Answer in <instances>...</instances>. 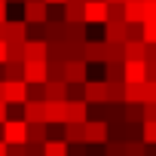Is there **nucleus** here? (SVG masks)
Masks as SVG:
<instances>
[{"mask_svg": "<svg viewBox=\"0 0 156 156\" xmlns=\"http://www.w3.org/2000/svg\"><path fill=\"white\" fill-rule=\"evenodd\" d=\"M64 83H86L89 80V64L83 58H64V70H61Z\"/></svg>", "mask_w": 156, "mask_h": 156, "instance_id": "nucleus-1", "label": "nucleus"}, {"mask_svg": "<svg viewBox=\"0 0 156 156\" xmlns=\"http://www.w3.org/2000/svg\"><path fill=\"white\" fill-rule=\"evenodd\" d=\"M0 138H3L6 144H25V141H28V122H25V119H9V116H6Z\"/></svg>", "mask_w": 156, "mask_h": 156, "instance_id": "nucleus-2", "label": "nucleus"}, {"mask_svg": "<svg viewBox=\"0 0 156 156\" xmlns=\"http://www.w3.org/2000/svg\"><path fill=\"white\" fill-rule=\"evenodd\" d=\"M22 80H25L28 86H34V83H46V58H25Z\"/></svg>", "mask_w": 156, "mask_h": 156, "instance_id": "nucleus-3", "label": "nucleus"}, {"mask_svg": "<svg viewBox=\"0 0 156 156\" xmlns=\"http://www.w3.org/2000/svg\"><path fill=\"white\" fill-rule=\"evenodd\" d=\"M83 22L104 25L107 22V0H83Z\"/></svg>", "mask_w": 156, "mask_h": 156, "instance_id": "nucleus-4", "label": "nucleus"}, {"mask_svg": "<svg viewBox=\"0 0 156 156\" xmlns=\"http://www.w3.org/2000/svg\"><path fill=\"white\" fill-rule=\"evenodd\" d=\"M46 16H49V3H46V0H25V3H22V19L28 25L46 22Z\"/></svg>", "mask_w": 156, "mask_h": 156, "instance_id": "nucleus-5", "label": "nucleus"}, {"mask_svg": "<svg viewBox=\"0 0 156 156\" xmlns=\"http://www.w3.org/2000/svg\"><path fill=\"white\" fill-rule=\"evenodd\" d=\"M3 40L6 43H25L28 40V22L25 19H6L3 22Z\"/></svg>", "mask_w": 156, "mask_h": 156, "instance_id": "nucleus-6", "label": "nucleus"}, {"mask_svg": "<svg viewBox=\"0 0 156 156\" xmlns=\"http://www.w3.org/2000/svg\"><path fill=\"white\" fill-rule=\"evenodd\" d=\"M3 101H6V104H22V101H28V83H25V80H3Z\"/></svg>", "mask_w": 156, "mask_h": 156, "instance_id": "nucleus-7", "label": "nucleus"}, {"mask_svg": "<svg viewBox=\"0 0 156 156\" xmlns=\"http://www.w3.org/2000/svg\"><path fill=\"white\" fill-rule=\"evenodd\" d=\"M83 132H86V144H104V141H107V119L89 116V119L83 122Z\"/></svg>", "mask_w": 156, "mask_h": 156, "instance_id": "nucleus-8", "label": "nucleus"}, {"mask_svg": "<svg viewBox=\"0 0 156 156\" xmlns=\"http://www.w3.org/2000/svg\"><path fill=\"white\" fill-rule=\"evenodd\" d=\"M89 119V104L83 98H67L64 101V122H86Z\"/></svg>", "mask_w": 156, "mask_h": 156, "instance_id": "nucleus-9", "label": "nucleus"}, {"mask_svg": "<svg viewBox=\"0 0 156 156\" xmlns=\"http://www.w3.org/2000/svg\"><path fill=\"white\" fill-rule=\"evenodd\" d=\"M83 101H86V104H101V101H107V86H104V80H86V83H83Z\"/></svg>", "mask_w": 156, "mask_h": 156, "instance_id": "nucleus-10", "label": "nucleus"}, {"mask_svg": "<svg viewBox=\"0 0 156 156\" xmlns=\"http://www.w3.org/2000/svg\"><path fill=\"white\" fill-rule=\"evenodd\" d=\"M122 83H144V61L141 58L122 61Z\"/></svg>", "mask_w": 156, "mask_h": 156, "instance_id": "nucleus-11", "label": "nucleus"}, {"mask_svg": "<svg viewBox=\"0 0 156 156\" xmlns=\"http://www.w3.org/2000/svg\"><path fill=\"white\" fill-rule=\"evenodd\" d=\"M83 61L86 64H104V40H86L83 43Z\"/></svg>", "mask_w": 156, "mask_h": 156, "instance_id": "nucleus-12", "label": "nucleus"}, {"mask_svg": "<svg viewBox=\"0 0 156 156\" xmlns=\"http://www.w3.org/2000/svg\"><path fill=\"white\" fill-rule=\"evenodd\" d=\"M67 98V83L64 80H46L43 83V101H64Z\"/></svg>", "mask_w": 156, "mask_h": 156, "instance_id": "nucleus-13", "label": "nucleus"}, {"mask_svg": "<svg viewBox=\"0 0 156 156\" xmlns=\"http://www.w3.org/2000/svg\"><path fill=\"white\" fill-rule=\"evenodd\" d=\"M22 119L25 122H43V98H28L22 101Z\"/></svg>", "mask_w": 156, "mask_h": 156, "instance_id": "nucleus-14", "label": "nucleus"}, {"mask_svg": "<svg viewBox=\"0 0 156 156\" xmlns=\"http://www.w3.org/2000/svg\"><path fill=\"white\" fill-rule=\"evenodd\" d=\"M104 43H126V22H104Z\"/></svg>", "mask_w": 156, "mask_h": 156, "instance_id": "nucleus-15", "label": "nucleus"}, {"mask_svg": "<svg viewBox=\"0 0 156 156\" xmlns=\"http://www.w3.org/2000/svg\"><path fill=\"white\" fill-rule=\"evenodd\" d=\"M64 101H43V122H64Z\"/></svg>", "mask_w": 156, "mask_h": 156, "instance_id": "nucleus-16", "label": "nucleus"}, {"mask_svg": "<svg viewBox=\"0 0 156 156\" xmlns=\"http://www.w3.org/2000/svg\"><path fill=\"white\" fill-rule=\"evenodd\" d=\"M126 22H144V0H122Z\"/></svg>", "mask_w": 156, "mask_h": 156, "instance_id": "nucleus-17", "label": "nucleus"}, {"mask_svg": "<svg viewBox=\"0 0 156 156\" xmlns=\"http://www.w3.org/2000/svg\"><path fill=\"white\" fill-rule=\"evenodd\" d=\"M43 156H67V141L64 138H46L43 141Z\"/></svg>", "mask_w": 156, "mask_h": 156, "instance_id": "nucleus-18", "label": "nucleus"}, {"mask_svg": "<svg viewBox=\"0 0 156 156\" xmlns=\"http://www.w3.org/2000/svg\"><path fill=\"white\" fill-rule=\"evenodd\" d=\"M25 58H46V40L28 37L25 40Z\"/></svg>", "mask_w": 156, "mask_h": 156, "instance_id": "nucleus-19", "label": "nucleus"}, {"mask_svg": "<svg viewBox=\"0 0 156 156\" xmlns=\"http://www.w3.org/2000/svg\"><path fill=\"white\" fill-rule=\"evenodd\" d=\"M64 141H67V144H80V141H86L83 122H64Z\"/></svg>", "mask_w": 156, "mask_h": 156, "instance_id": "nucleus-20", "label": "nucleus"}, {"mask_svg": "<svg viewBox=\"0 0 156 156\" xmlns=\"http://www.w3.org/2000/svg\"><path fill=\"white\" fill-rule=\"evenodd\" d=\"M122 101H138V104H144V83H126Z\"/></svg>", "mask_w": 156, "mask_h": 156, "instance_id": "nucleus-21", "label": "nucleus"}, {"mask_svg": "<svg viewBox=\"0 0 156 156\" xmlns=\"http://www.w3.org/2000/svg\"><path fill=\"white\" fill-rule=\"evenodd\" d=\"M22 67H25V61L6 58L3 61V80H22Z\"/></svg>", "mask_w": 156, "mask_h": 156, "instance_id": "nucleus-22", "label": "nucleus"}, {"mask_svg": "<svg viewBox=\"0 0 156 156\" xmlns=\"http://www.w3.org/2000/svg\"><path fill=\"white\" fill-rule=\"evenodd\" d=\"M122 52H126V58H141L144 61V40H126Z\"/></svg>", "mask_w": 156, "mask_h": 156, "instance_id": "nucleus-23", "label": "nucleus"}, {"mask_svg": "<svg viewBox=\"0 0 156 156\" xmlns=\"http://www.w3.org/2000/svg\"><path fill=\"white\" fill-rule=\"evenodd\" d=\"M28 141L31 144H43L46 141V122H28Z\"/></svg>", "mask_w": 156, "mask_h": 156, "instance_id": "nucleus-24", "label": "nucleus"}, {"mask_svg": "<svg viewBox=\"0 0 156 156\" xmlns=\"http://www.w3.org/2000/svg\"><path fill=\"white\" fill-rule=\"evenodd\" d=\"M104 61H126L122 43H104Z\"/></svg>", "mask_w": 156, "mask_h": 156, "instance_id": "nucleus-25", "label": "nucleus"}, {"mask_svg": "<svg viewBox=\"0 0 156 156\" xmlns=\"http://www.w3.org/2000/svg\"><path fill=\"white\" fill-rule=\"evenodd\" d=\"M104 86H107V101H122V89H126L122 80H104Z\"/></svg>", "mask_w": 156, "mask_h": 156, "instance_id": "nucleus-26", "label": "nucleus"}, {"mask_svg": "<svg viewBox=\"0 0 156 156\" xmlns=\"http://www.w3.org/2000/svg\"><path fill=\"white\" fill-rule=\"evenodd\" d=\"M141 141L144 144H156V119H144L141 122Z\"/></svg>", "mask_w": 156, "mask_h": 156, "instance_id": "nucleus-27", "label": "nucleus"}, {"mask_svg": "<svg viewBox=\"0 0 156 156\" xmlns=\"http://www.w3.org/2000/svg\"><path fill=\"white\" fill-rule=\"evenodd\" d=\"M126 156H144V141H122Z\"/></svg>", "mask_w": 156, "mask_h": 156, "instance_id": "nucleus-28", "label": "nucleus"}, {"mask_svg": "<svg viewBox=\"0 0 156 156\" xmlns=\"http://www.w3.org/2000/svg\"><path fill=\"white\" fill-rule=\"evenodd\" d=\"M141 40L156 43V22H141Z\"/></svg>", "mask_w": 156, "mask_h": 156, "instance_id": "nucleus-29", "label": "nucleus"}, {"mask_svg": "<svg viewBox=\"0 0 156 156\" xmlns=\"http://www.w3.org/2000/svg\"><path fill=\"white\" fill-rule=\"evenodd\" d=\"M101 150H104V156H126L122 153V141H104Z\"/></svg>", "mask_w": 156, "mask_h": 156, "instance_id": "nucleus-30", "label": "nucleus"}, {"mask_svg": "<svg viewBox=\"0 0 156 156\" xmlns=\"http://www.w3.org/2000/svg\"><path fill=\"white\" fill-rule=\"evenodd\" d=\"M107 19H110V22H126V16H122V3H107Z\"/></svg>", "mask_w": 156, "mask_h": 156, "instance_id": "nucleus-31", "label": "nucleus"}, {"mask_svg": "<svg viewBox=\"0 0 156 156\" xmlns=\"http://www.w3.org/2000/svg\"><path fill=\"white\" fill-rule=\"evenodd\" d=\"M144 22H156V0H144Z\"/></svg>", "mask_w": 156, "mask_h": 156, "instance_id": "nucleus-32", "label": "nucleus"}, {"mask_svg": "<svg viewBox=\"0 0 156 156\" xmlns=\"http://www.w3.org/2000/svg\"><path fill=\"white\" fill-rule=\"evenodd\" d=\"M144 101H156V80H144Z\"/></svg>", "mask_w": 156, "mask_h": 156, "instance_id": "nucleus-33", "label": "nucleus"}, {"mask_svg": "<svg viewBox=\"0 0 156 156\" xmlns=\"http://www.w3.org/2000/svg\"><path fill=\"white\" fill-rule=\"evenodd\" d=\"M144 80H156V58L144 61Z\"/></svg>", "mask_w": 156, "mask_h": 156, "instance_id": "nucleus-34", "label": "nucleus"}, {"mask_svg": "<svg viewBox=\"0 0 156 156\" xmlns=\"http://www.w3.org/2000/svg\"><path fill=\"white\" fill-rule=\"evenodd\" d=\"M144 119H156V101H144Z\"/></svg>", "mask_w": 156, "mask_h": 156, "instance_id": "nucleus-35", "label": "nucleus"}, {"mask_svg": "<svg viewBox=\"0 0 156 156\" xmlns=\"http://www.w3.org/2000/svg\"><path fill=\"white\" fill-rule=\"evenodd\" d=\"M144 156H156V144H144Z\"/></svg>", "mask_w": 156, "mask_h": 156, "instance_id": "nucleus-36", "label": "nucleus"}, {"mask_svg": "<svg viewBox=\"0 0 156 156\" xmlns=\"http://www.w3.org/2000/svg\"><path fill=\"white\" fill-rule=\"evenodd\" d=\"M6 61V40H0V64Z\"/></svg>", "mask_w": 156, "mask_h": 156, "instance_id": "nucleus-37", "label": "nucleus"}, {"mask_svg": "<svg viewBox=\"0 0 156 156\" xmlns=\"http://www.w3.org/2000/svg\"><path fill=\"white\" fill-rule=\"evenodd\" d=\"M6 6H9V3H0V22H6V19H9V12H6Z\"/></svg>", "mask_w": 156, "mask_h": 156, "instance_id": "nucleus-38", "label": "nucleus"}, {"mask_svg": "<svg viewBox=\"0 0 156 156\" xmlns=\"http://www.w3.org/2000/svg\"><path fill=\"white\" fill-rule=\"evenodd\" d=\"M6 119V101H0V122Z\"/></svg>", "mask_w": 156, "mask_h": 156, "instance_id": "nucleus-39", "label": "nucleus"}, {"mask_svg": "<svg viewBox=\"0 0 156 156\" xmlns=\"http://www.w3.org/2000/svg\"><path fill=\"white\" fill-rule=\"evenodd\" d=\"M6 150H9V144H6L3 138H0V156H6Z\"/></svg>", "mask_w": 156, "mask_h": 156, "instance_id": "nucleus-40", "label": "nucleus"}, {"mask_svg": "<svg viewBox=\"0 0 156 156\" xmlns=\"http://www.w3.org/2000/svg\"><path fill=\"white\" fill-rule=\"evenodd\" d=\"M46 3H49V6H61V3H64V0H46Z\"/></svg>", "mask_w": 156, "mask_h": 156, "instance_id": "nucleus-41", "label": "nucleus"}, {"mask_svg": "<svg viewBox=\"0 0 156 156\" xmlns=\"http://www.w3.org/2000/svg\"><path fill=\"white\" fill-rule=\"evenodd\" d=\"M0 101H3V80H0Z\"/></svg>", "mask_w": 156, "mask_h": 156, "instance_id": "nucleus-42", "label": "nucleus"}, {"mask_svg": "<svg viewBox=\"0 0 156 156\" xmlns=\"http://www.w3.org/2000/svg\"><path fill=\"white\" fill-rule=\"evenodd\" d=\"M6 3H25V0H6Z\"/></svg>", "mask_w": 156, "mask_h": 156, "instance_id": "nucleus-43", "label": "nucleus"}, {"mask_svg": "<svg viewBox=\"0 0 156 156\" xmlns=\"http://www.w3.org/2000/svg\"><path fill=\"white\" fill-rule=\"evenodd\" d=\"M0 40H3V22H0Z\"/></svg>", "mask_w": 156, "mask_h": 156, "instance_id": "nucleus-44", "label": "nucleus"}, {"mask_svg": "<svg viewBox=\"0 0 156 156\" xmlns=\"http://www.w3.org/2000/svg\"><path fill=\"white\" fill-rule=\"evenodd\" d=\"M107 3H122V0H107Z\"/></svg>", "mask_w": 156, "mask_h": 156, "instance_id": "nucleus-45", "label": "nucleus"}, {"mask_svg": "<svg viewBox=\"0 0 156 156\" xmlns=\"http://www.w3.org/2000/svg\"><path fill=\"white\" fill-rule=\"evenodd\" d=\"M76 3H83V0H76Z\"/></svg>", "mask_w": 156, "mask_h": 156, "instance_id": "nucleus-46", "label": "nucleus"}, {"mask_svg": "<svg viewBox=\"0 0 156 156\" xmlns=\"http://www.w3.org/2000/svg\"><path fill=\"white\" fill-rule=\"evenodd\" d=\"M0 3H6V0H0Z\"/></svg>", "mask_w": 156, "mask_h": 156, "instance_id": "nucleus-47", "label": "nucleus"}]
</instances>
